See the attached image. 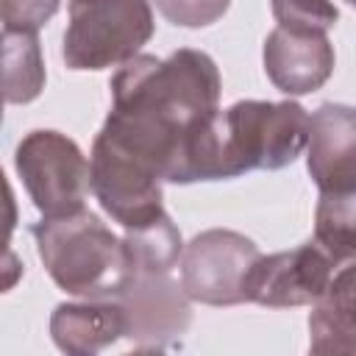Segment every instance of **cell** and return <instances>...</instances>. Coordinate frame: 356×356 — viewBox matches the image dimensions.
Listing matches in <instances>:
<instances>
[{"label": "cell", "mask_w": 356, "mask_h": 356, "mask_svg": "<svg viewBox=\"0 0 356 356\" xmlns=\"http://www.w3.org/2000/svg\"><path fill=\"white\" fill-rule=\"evenodd\" d=\"M111 111L100 128L122 150L175 184L192 128L220 108L222 78L214 58L181 47L167 58L139 53L111 75Z\"/></svg>", "instance_id": "6da1fadb"}, {"label": "cell", "mask_w": 356, "mask_h": 356, "mask_svg": "<svg viewBox=\"0 0 356 356\" xmlns=\"http://www.w3.org/2000/svg\"><path fill=\"white\" fill-rule=\"evenodd\" d=\"M31 234L47 275L72 298H117L134 278V264L122 236L89 209L42 217L33 222Z\"/></svg>", "instance_id": "7a4b0ae2"}, {"label": "cell", "mask_w": 356, "mask_h": 356, "mask_svg": "<svg viewBox=\"0 0 356 356\" xmlns=\"http://www.w3.org/2000/svg\"><path fill=\"white\" fill-rule=\"evenodd\" d=\"M231 178L250 170H284L306 147L309 111L295 100H236L220 111Z\"/></svg>", "instance_id": "3957f363"}, {"label": "cell", "mask_w": 356, "mask_h": 356, "mask_svg": "<svg viewBox=\"0 0 356 356\" xmlns=\"http://www.w3.org/2000/svg\"><path fill=\"white\" fill-rule=\"evenodd\" d=\"M153 31L150 0H70L61 58L75 72L120 67L139 56Z\"/></svg>", "instance_id": "277c9868"}, {"label": "cell", "mask_w": 356, "mask_h": 356, "mask_svg": "<svg viewBox=\"0 0 356 356\" xmlns=\"http://www.w3.org/2000/svg\"><path fill=\"white\" fill-rule=\"evenodd\" d=\"M14 167L42 217L83 209L89 195V159L61 131L36 128L17 142Z\"/></svg>", "instance_id": "5b68a950"}, {"label": "cell", "mask_w": 356, "mask_h": 356, "mask_svg": "<svg viewBox=\"0 0 356 356\" xmlns=\"http://www.w3.org/2000/svg\"><path fill=\"white\" fill-rule=\"evenodd\" d=\"M261 250L231 228H209L192 236L178 259L181 289L203 306L248 303V278Z\"/></svg>", "instance_id": "8992f818"}, {"label": "cell", "mask_w": 356, "mask_h": 356, "mask_svg": "<svg viewBox=\"0 0 356 356\" xmlns=\"http://www.w3.org/2000/svg\"><path fill=\"white\" fill-rule=\"evenodd\" d=\"M161 184L153 167L97 131L89 153V189L122 231L147 225L164 214Z\"/></svg>", "instance_id": "52a82bcc"}, {"label": "cell", "mask_w": 356, "mask_h": 356, "mask_svg": "<svg viewBox=\"0 0 356 356\" xmlns=\"http://www.w3.org/2000/svg\"><path fill=\"white\" fill-rule=\"evenodd\" d=\"M125 314V337L134 350H170L181 345L192 306L170 273H134L122 295L114 298Z\"/></svg>", "instance_id": "ba28073f"}, {"label": "cell", "mask_w": 356, "mask_h": 356, "mask_svg": "<svg viewBox=\"0 0 356 356\" xmlns=\"http://www.w3.org/2000/svg\"><path fill=\"white\" fill-rule=\"evenodd\" d=\"M339 264L312 239L292 250L259 256L248 278V303L267 309L312 306Z\"/></svg>", "instance_id": "9c48e42d"}, {"label": "cell", "mask_w": 356, "mask_h": 356, "mask_svg": "<svg viewBox=\"0 0 356 356\" xmlns=\"http://www.w3.org/2000/svg\"><path fill=\"white\" fill-rule=\"evenodd\" d=\"M264 72L270 83L289 95H312L317 92L334 72L337 53L328 42V33L320 31H292V28H273L264 39L261 50Z\"/></svg>", "instance_id": "30bf717a"}, {"label": "cell", "mask_w": 356, "mask_h": 356, "mask_svg": "<svg viewBox=\"0 0 356 356\" xmlns=\"http://www.w3.org/2000/svg\"><path fill=\"white\" fill-rule=\"evenodd\" d=\"M306 167L320 192H356V114L345 103H323L309 114Z\"/></svg>", "instance_id": "8fae6325"}, {"label": "cell", "mask_w": 356, "mask_h": 356, "mask_svg": "<svg viewBox=\"0 0 356 356\" xmlns=\"http://www.w3.org/2000/svg\"><path fill=\"white\" fill-rule=\"evenodd\" d=\"M50 337L70 356H95L125 337V314L114 298L58 303L50 314Z\"/></svg>", "instance_id": "7c38bea8"}, {"label": "cell", "mask_w": 356, "mask_h": 356, "mask_svg": "<svg viewBox=\"0 0 356 356\" xmlns=\"http://www.w3.org/2000/svg\"><path fill=\"white\" fill-rule=\"evenodd\" d=\"M353 261L334 270L325 292L312 303L309 314V348L320 356H353L356 323H353Z\"/></svg>", "instance_id": "4fadbf2b"}, {"label": "cell", "mask_w": 356, "mask_h": 356, "mask_svg": "<svg viewBox=\"0 0 356 356\" xmlns=\"http://www.w3.org/2000/svg\"><path fill=\"white\" fill-rule=\"evenodd\" d=\"M47 72L36 31L0 25V125L3 106H25L44 89Z\"/></svg>", "instance_id": "5bb4252c"}, {"label": "cell", "mask_w": 356, "mask_h": 356, "mask_svg": "<svg viewBox=\"0 0 356 356\" xmlns=\"http://www.w3.org/2000/svg\"><path fill=\"white\" fill-rule=\"evenodd\" d=\"M122 242L128 248L134 273H172L184 250L181 231L167 211L147 225L125 231Z\"/></svg>", "instance_id": "9a60e30c"}, {"label": "cell", "mask_w": 356, "mask_h": 356, "mask_svg": "<svg viewBox=\"0 0 356 356\" xmlns=\"http://www.w3.org/2000/svg\"><path fill=\"white\" fill-rule=\"evenodd\" d=\"M356 192H320L314 209V242L337 261H353L356 253Z\"/></svg>", "instance_id": "2e32d148"}, {"label": "cell", "mask_w": 356, "mask_h": 356, "mask_svg": "<svg viewBox=\"0 0 356 356\" xmlns=\"http://www.w3.org/2000/svg\"><path fill=\"white\" fill-rule=\"evenodd\" d=\"M270 8L278 28L292 31L328 33L339 19V11L331 0H270Z\"/></svg>", "instance_id": "e0dca14e"}, {"label": "cell", "mask_w": 356, "mask_h": 356, "mask_svg": "<svg viewBox=\"0 0 356 356\" xmlns=\"http://www.w3.org/2000/svg\"><path fill=\"white\" fill-rule=\"evenodd\" d=\"M159 14L178 28H209L228 11L231 0H153Z\"/></svg>", "instance_id": "ac0fdd59"}, {"label": "cell", "mask_w": 356, "mask_h": 356, "mask_svg": "<svg viewBox=\"0 0 356 356\" xmlns=\"http://www.w3.org/2000/svg\"><path fill=\"white\" fill-rule=\"evenodd\" d=\"M58 6L61 0H0V25L39 31L47 19L56 17Z\"/></svg>", "instance_id": "d6986e66"}, {"label": "cell", "mask_w": 356, "mask_h": 356, "mask_svg": "<svg viewBox=\"0 0 356 356\" xmlns=\"http://www.w3.org/2000/svg\"><path fill=\"white\" fill-rule=\"evenodd\" d=\"M17 222H19V209H17V197H14V189L0 167V256L11 250V236L17 231Z\"/></svg>", "instance_id": "ffe728a7"}, {"label": "cell", "mask_w": 356, "mask_h": 356, "mask_svg": "<svg viewBox=\"0 0 356 356\" xmlns=\"http://www.w3.org/2000/svg\"><path fill=\"white\" fill-rule=\"evenodd\" d=\"M22 273H25V264H22V259L14 253V248H11L8 253H3V256H0V295L11 292V289L22 281Z\"/></svg>", "instance_id": "44dd1931"}]
</instances>
